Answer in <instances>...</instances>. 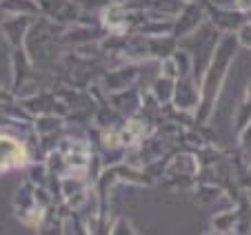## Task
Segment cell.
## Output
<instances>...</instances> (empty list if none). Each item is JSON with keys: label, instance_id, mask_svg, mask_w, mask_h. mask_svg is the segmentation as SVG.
Listing matches in <instances>:
<instances>
[{"label": "cell", "instance_id": "cell-1", "mask_svg": "<svg viewBox=\"0 0 251 235\" xmlns=\"http://www.w3.org/2000/svg\"><path fill=\"white\" fill-rule=\"evenodd\" d=\"M20 160H23V151L11 140H0V166H7L11 162H20Z\"/></svg>", "mask_w": 251, "mask_h": 235}]
</instances>
